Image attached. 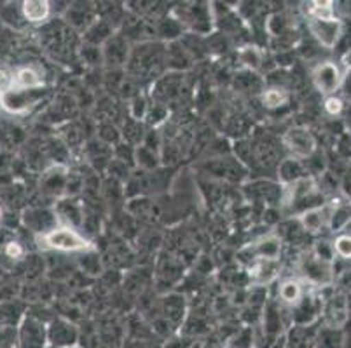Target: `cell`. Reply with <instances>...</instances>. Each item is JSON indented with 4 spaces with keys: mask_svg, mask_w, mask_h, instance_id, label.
Here are the masks:
<instances>
[{
    "mask_svg": "<svg viewBox=\"0 0 351 348\" xmlns=\"http://www.w3.org/2000/svg\"><path fill=\"white\" fill-rule=\"evenodd\" d=\"M2 215H4V211H2V206H0V219H2Z\"/></svg>",
    "mask_w": 351,
    "mask_h": 348,
    "instance_id": "cell-32",
    "label": "cell"
},
{
    "mask_svg": "<svg viewBox=\"0 0 351 348\" xmlns=\"http://www.w3.org/2000/svg\"><path fill=\"white\" fill-rule=\"evenodd\" d=\"M280 268H282L280 260H258L248 265V273H250V279L254 280L255 286L264 287L280 276Z\"/></svg>",
    "mask_w": 351,
    "mask_h": 348,
    "instance_id": "cell-15",
    "label": "cell"
},
{
    "mask_svg": "<svg viewBox=\"0 0 351 348\" xmlns=\"http://www.w3.org/2000/svg\"><path fill=\"white\" fill-rule=\"evenodd\" d=\"M283 145L292 153V159L308 161V159H311L315 155L317 139H315V136L306 127H292L283 136Z\"/></svg>",
    "mask_w": 351,
    "mask_h": 348,
    "instance_id": "cell-8",
    "label": "cell"
},
{
    "mask_svg": "<svg viewBox=\"0 0 351 348\" xmlns=\"http://www.w3.org/2000/svg\"><path fill=\"white\" fill-rule=\"evenodd\" d=\"M324 110L328 117H339V115L344 111V100L337 94L325 96Z\"/></svg>",
    "mask_w": 351,
    "mask_h": 348,
    "instance_id": "cell-26",
    "label": "cell"
},
{
    "mask_svg": "<svg viewBox=\"0 0 351 348\" xmlns=\"http://www.w3.org/2000/svg\"><path fill=\"white\" fill-rule=\"evenodd\" d=\"M344 336L341 330H330V327H322L317 333L315 348H343Z\"/></svg>",
    "mask_w": 351,
    "mask_h": 348,
    "instance_id": "cell-22",
    "label": "cell"
},
{
    "mask_svg": "<svg viewBox=\"0 0 351 348\" xmlns=\"http://www.w3.org/2000/svg\"><path fill=\"white\" fill-rule=\"evenodd\" d=\"M301 276L302 280H306V282L324 287L328 286L332 279H334V268H332V263H327V261L320 260V258H317L311 253L302 260Z\"/></svg>",
    "mask_w": 351,
    "mask_h": 348,
    "instance_id": "cell-9",
    "label": "cell"
},
{
    "mask_svg": "<svg viewBox=\"0 0 351 348\" xmlns=\"http://www.w3.org/2000/svg\"><path fill=\"white\" fill-rule=\"evenodd\" d=\"M130 54H132V49H130L126 35L123 37L121 34H114L101 46V56H104V59L108 65L112 66L126 65L128 59H130Z\"/></svg>",
    "mask_w": 351,
    "mask_h": 348,
    "instance_id": "cell-11",
    "label": "cell"
},
{
    "mask_svg": "<svg viewBox=\"0 0 351 348\" xmlns=\"http://www.w3.org/2000/svg\"><path fill=\"white\" fill-rule=\"evenodd\" d=\"M75 348H77V347H75Z\"/></svg>",
    "mask_w": 351,
    "mask_h": 348,
    "instance_id": "cell-34",
    "label": "cell"
},
{
    "mask_svg": "<svg viewBox=\"0 0 351 348\" xmlns=\"http://www.w3.org/2000/svg\"><path fill=\"white\" fill-rule=\"evenodd\" d=\"M37 241L43 247L58 253H88L95 249L89 239H86L77 228L69 225L54 226L47 234L37 235Z\"/></svg>",
    "mask_w": 351,
    "mask_h": 348,
    "instance_id": "cell-2",
    "label": "cell"
},
{
    "mask_svg": "<svg viewBox=\"0 0 351 348\" xmlns=\"http://www.w3.org/2000/svg\"><path fill=\"white\" fill-rule=\"evenodd\" d=\"M301 228L308 234H318L327 225V207H313V209L304 211L301 215L295 216Z\"/></svg>",
    "mask_w": 351,
    "mask_h": 348,
    "instance_id": "cell-19",
    "label": "cell"
},
{
    "mask_svg": "<svg viewBox=\"0 0 351 348\" xmlns=\"http://www.w3.org/2000/svg\"><path fill=\"white\" fill-rule=\"evenodd\" d=\"M18 348H47V325L34 315H25L18 325Z\"/></svg>",
    "mask_w": 351,
    "mask_h": 348,
    "instance_id": "cell-7",
    "label": "cell"
},
{
    "mask_svg": "<svg viewBox=\"0 0 351 348\" xmlns=\"http://www.w3.org/2000/svg\"><path fill=\"white\" fill-rule=\"evenodd\" d=\"M306 296L304 291V280L298 279V277H289V279H283L278 286V299L283 306H289V308H295L299 303L302 302V298Z\"/></svg>",
    "mask_w": 351,
    "mask_h": 348,
    "instance_id": "cell-14",
    "label": "cell"
},
{
    "mask_svg": "<svg viewBox=\"0 0 351 348\" xmlns=\"http://www.w3.org/2000/svg\"><path fill=\"white\" fill-rule=\"evenodd\" d=\"M332 249H334V254L336 258L344 261L351 260V234L348 232H341L336 235V239L332 241Z\"/></svg>",
    "mask_w": 351,
    "mask_h": 348,
    "instance_id": "cell-24",
    "label": "cell"
},
{
    "mask_svg": "<svg viewBox=\"0 0 351 348\" xmlns=\"http://www.w3.org/2000/svg\"><path fill=\"white\" fill-rule=\"evenodd\" d=\"M165 315L166 319H170V322H178L184 317V302L178 296H171L166 298L165 305Z\"/></svg>",
    "mask_w": 351,
    "mask_h": 348,
    "instance_id": "cell-25",
    "label": "cell"
},
{
    "mask_svg": "<svg viewBox=\"0 0 351 348\" xmlns=\"http://www.w3.org/2000/svg\"><path fill=\"white\" fill-rule=\"evenodd\" d=\"M311 81L315 89L324 96L336 94L346 81V72L339 62H322L311 72Z\"/></svg>",
    "mask_w": 351,
    "mask_h": 348,
    "instance_id": "cell-3",
    "label": "cell"
},
{
    "mask_svg": "<svg viewBox=\"0 0 351 348\" xmlns=\"http://www.w3.org/2000/svg\"><path fill=\"white\" fill-rule=\"evenodd\" d=\"M261 101L267 110H276V108H282L289 103V92L282 85H271L263 91Z\"/></svg>",
    "mask_w": 351,
    "mask_h": 348,
    "instance_id": "cell-20",
    "label": "cell"
},
{
    "mask_svg": "<svg viewBox=\"0 0 351 348\" xmlns=\"http://www.w3.org/2000/svg\"><path fill=\"white\" fill-rule=\"evenodd\" d=\"M12 84V73L5 68H0V92L11 89Z\"/></svg>",
    "mask_w": 351,
    "mask_h": 348,
    "instance_id": "cell-30",
    "label": "cell"
},
{
    "mask_svg": "<svg viewBox=\"0 0 351 348\" xmlns=\"http://www.w3.org/2000/svg\"><path fill=\"white\" fill-rule=\"evenodd\" d=\"M313 254L320 258V260L327 261V263H334V260H336V254H334V249H332V242H318Z\"/></svg>",
    "mask_w": 351,
    "mask_h": 348,
    "instance_id": "cell-28",
    "label": "cell"
},
{
    "mask_svg": "<svg viewBox=\"0 0 351 348\" xmlns=\"http://www.w3.org/2000/svg\"><path fill=\"white\" fill-rule=\"evenodd\" d=\"M325 327L330 330H341L344 322L348 321V306L346 299L343 296H334L328 299L327 306H325Z\"/></svg>",
    "mask_w": 351,
    "mask_h": 348,
    "instance_id": "cell-17",
    "label": "cell"
},
{
    "mask_svg": "<svg viewBox=\"0 0 351 348\" xmlns=\"http://www.w3.org/2000/svg\"><path fill=\"white\" fill-rule=\"evenodd\" d=\"M239 57H241V63L248 68H258L261 66V54H258L257 49L254 47H247L239 53Z\"/></svg>",
    "mask_w": 351,
    "mask_h": 348,
    "instance_id": "cell-27",
    "label": "cell"
},
{
    "mask_svg": "<svg viewBox=\"0 0 351 348\" xmlns=\"http://www.w3.org/2000/svg\"><path fill=\"white\" fill-rule=\"evenodd\" d=\"M47 348H54V347H47Z\"/></svg>",
    "mask_w": 351,
    "mask_h": 348,
    "instance_id": "cell-33",
    "label": "cell"
},
{
    "mask_svg": "<svg viewBox=\"0 0 351 348\" xmlns=\"http://www.w3.org/2000/svg\"><path fill=\"white\" fill-rule=\"evenodd\" d=\"M58 222L60 219L56 213H51L47 209H27L23 213L25 225L39 235L47 234L54 226H58Z\"/></svg>",
    "mask_w": 351,
    "mask_h": 348,
    "instance_id": "cell-12",
    "label": "cell"
},
{
    "mask_svg": "<svg viewBox=\"0 0 351 348\" xmlns=\"http://www.w3.org/2000/svg\"><path fill=\"white\" fill-rule=\"evenodd\" d=\"M343 57H344V65L350 66V68H351V51H348V53L344 54Z\"/></svg>",
    "mask_w": 351,
    "mask_h": 348,
    "instance_id": "cell-31",
    "label": "cell"
},
{
    "mask_svg": "<svg viewBox=\"0 0 351 348\" xmlns=\"http://www.w3.org/2000/svg\"><path fill=\"white\" fill-rule=\"evenodd\" d=\"M46 96V89H8L0 92V108L9 115H25Z\"/></svg>",
    "mask_w": 351,
    "mask_h": 348,
    "instance_id": "cell-4",
    "label": "cell"
},
{
    "mask_svg": "<svg viewBox=\"0 0 351 348\" xmlns=\"http://www.w3.org/2000/svg\"><path fill=\"white\" fill-rule=\"evenodd\" d=\"M14 89H44V73L37 66H20L12 72V84Z\"/></svg>",
    "mask_w": 351,
    "mask_h": 348,
    "instance_id": "cell-16",
    "label": "cell"
},
{
    "mask_svg": "<svg viewBox=\"0 0 351 348\" xmlns=\"http://www.w3.org/2000/svg\"><path fill=\"white\" fill-rule=\"evenodd\" d=\"M278 174L285 185H290L293 183V181L308 176V174H304L302 161H298V159H285V161L278 165Z\"/></svg>",
    "mask_w": 351,
    "mask_h": 348,
    "instance_id": "cell-21",
    "label": "cell"
},
{
    "mask_svg": "<svg viewBox=\"0 0 351 348\" xmlns=\"http://www.w3.org/2000/svg\"><path fill=\"white\" fill-rule=\"evenodd\" d=\"M311 37L320 44L324 49L332 51L339 46L344 34V21L341 18L332 19H306Z\"/></svg>",
    "mask_w": 351,
    "mask_h": 348,
    "instance_id": "cell-5",
    "label": "cell"
},
{
    "mask_svg": "<svg viewBox=\"0 0 351 348\" xmlns=\"http://www.w3.org/2000/svg\"><path fill=\"white\" fill-rule=\"evenodd\" d=\"M4 254L8 258H11V260H21V258L25 256V247L20 244V242H8L4 247Z\"/></svg>",
    "mask_w": 351,
    "mask_h": 348,
    "instance_id": "cell-29",
    "label": "cell"
},
{
    "mask_svg": "<svg viewBox=\"0 0 351 348\" xmlns=\"http://www.w3.org/2000/svg\"><path fill=\"white\" fill-rule=\"evenodd\" d=\"M162 63H168V51L154 42H143L132 49L126 66L136 79H154Z\"/></svg>",
    "mask_w": 351,
    "mask_h": 348,
    "instance_id": "cell-1",
    "label": "cell"
},
{
    "mask_svg": "<svg viewBox=\"0 0 351 348\" xmlns=\"http://www.w3.org/2000/svg\"><path fill=\"white\" fill-rule=\"evenodd\" d=\"M21 16L30 25H44L51 16V4L47 0H27L21 2Z\"/></svg>",
    "mask_w": 351,
    "mask_h": 348,
    "instance_id": "cell-18",
    "label": "cell"
},
{
    "mask_svg": "<svg viewBox=\"0 0 351 348\" xmlns=\"http://www.w3.org/2000/svg\"><path fill=\"white\" fill-rule=\"evenodd\" d=\"M239 256L247 265H252L258 260H280L282 256V239L278 235L269 234L257 239L250 245H245L239 251Z\"/></svg>",
    "mask_w": 351,
    "mask_h": 348,
    "instance_id": "cell-6",
    "label": "cell"
},
{
    "mask_svg": "<svg viewBox=\"0 0 351 348\" xmlns=\"http://www.w3.org/2000/svg\"><path fill=\"white\" fill-rule=\"evenodd\" d=\"M351 223V200H334L327 209V226L334 234H341Z\"/></svg>",
    "mask_w": 351,
    "mask_h": 348,
    "instance_id": "cell-13",
    "label": "cell"
},
{
    "mask_svg": "<svg viewBox=\"0 0 351 348\" xmlns=\"http://www.w3.org/2000/svg\"><path fill=\"white\" fill-rule=\"evenodd\" d=\"M308 18L311 19H332L337 18L336 16V4L330 2V0H325V2H309L308 8Z\"/></svg>",
    "mask_w": 351,
    "mask_h": 348,
    "instance_id": "cell-23",
    "label": "cell"
},
{
    "mask_svg": "<svg viewBox=\"0 0 351 348\" xmlns=\"http://www.w3.org/2000/svg\"><path fill=\"white\" fill-rule=\"evenodd\" d=\"M47 340L49 347L75 348L79 343V330L70 321L58 317L47 325Z\"/></svg>",
    "mask_w": 351,
    "mask_h": 348,
    "instance_id": "cell-10",
    "label": "cell"
}]
</instances>
